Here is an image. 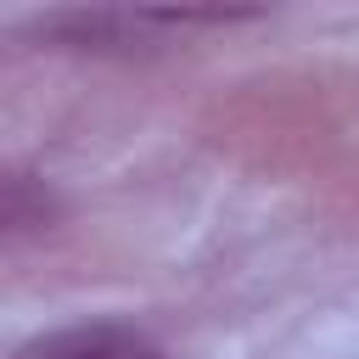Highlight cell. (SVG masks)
Masks as SVG:
<instances>
[{"mask_svg":"<svg viewBox=\"0 0 359 359\" xmlns=\"http://www.w3.org/2000/svg\"><path fill=\"white\" fill-rule=\"evenodd\" d=\"M151 11H50L39 17V34L79 50H135L151 39Z\"/></svg>","mask_w":359,"mask_h":359,"instance_id":"7a4b0ae2","label":"cell"},{"mask_svg":"<svg viewBox=\"0 0 359 359\" xmlns=\"http://www.w3.org/2000/svg\"><path fill=\"white\" fill-rule=\"evenodd\" d=\"M17 359H163L157 337L123 320H90V325H62L17 348Z\"/></svg>","mask_w":359,"mask_h":359,"instance_id":"6da1fadb","label":"cell"}]
</instances>
